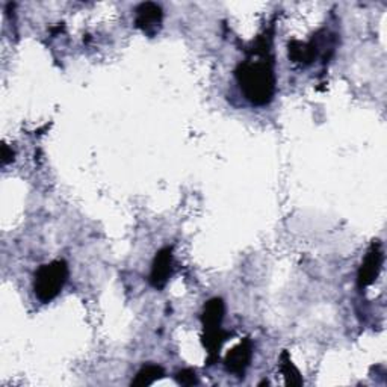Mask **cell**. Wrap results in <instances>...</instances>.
<instances>
[{
	"label": "cell",
	"mask_w": 387,
	"mask_h": 387,
	"mask_svg": "<svg viewBox=\"0 0 387 387\" xmlns=\"http://www.w3.org/2000/svg\"><path fill=\"white\" fill-rule=\"evenodd\" d=\"M68 279V265L65 260H55L52 264L40 266L35 273L34 290L41 303H50L60 295Z\"/></svg>",
	"instance_id": "7a4b0ae2"
},
{
	"label": "cell",
	"mask_w": 387,
	"mask_h": 387,
	"mask_svg": "<svg viewBox=\"0 0 387 387\" xmlns=\"http://www.w3.org/2000/svg\"><path fill=\"white\" fill-rule=\"evenodd\" d=\"M173 269V250L171 247H165L156 253V258L153 260L150 284L155 289H164L170 280Z\"/></svg>",
	"instance_id": "5b68a950"
},
{
	"label": "cell",
	"mask_w": 387,
	"mask_h": 387,
	"mask_svg": "<svg viewBox=\"0 0 387 387\" xmlns=\"http://www.w3.org/2000/svg\"><path fill=\"white\" fill-rule=\"evenodd\" d=\"M225 305L221 298H212L204 305L203 315H201V324L204 330H212V328L221 327L223 318H224Z\"/></svg>",
	"instance_id": "52a82bcc"
},
{
	"label": "cell",
	"mask_w": 387,
	"mask_h": 387,
	"mask_svg": "<svg viewBox=\"0 0 387 387\" xmlns=\"http://www.w3.org/2000/svg\"><path fill=\"white\" fill-rule=\"evenodd\" d=\"M227 338H229V333L224 332L221 327L212 328V330H204L203 345L209 353V359H208L209 364H214V362L218 359L221 345L225 340H227Z\"/></svg>",
	"instance_id": "ba28073f"
},
{
	"label": "cell",
	"mask_w": 387,
	"mask_h": 387,
	"mask_svg": "<svg viewBox=\"0 0 387 387\" xmlns=\"http://www.w3.org/2000/svg\"><path fill=\"white\" fill-rule=\"evenodd\" d=\"M235 75L248 101L255 106L271 103L275 94V75L271 62L245 61L239 64Z\"/></svg>",
	"instance_id": "6da1fadb"
},
{
	"label": "cell",
	"mask_w": 387,
	"mask_h": 387,
	"mask_svg": "<svg viewBox=\"0 0 387 387\" xmlns=\"http://www.w3.org/2000/svg\"><path fill=\"white\" fill-rule=\"evenodd\" d=\"M318 52H319V45L315 42V40L310 42L292 41L289 45V58L295 62L310 64L316 58Z\"/></svg>",
	"instance_id": "9c48e42d"
},
{
	"label": "cell",
	"mask_w": 387,
	"mask_h": 387,
	"mask_svg": "<svg viewBox=\"0 0 387 387\" xmlns=\"http://www.w3.org/2000/svg\"><path fill=\"white\" fill-rule=\"evenodd\" d=\"M280 369L283 372L288 386H301L303 384V378L301 375H299V371L294 366V363H292L288 351H283L280 355Z\"/></svg>",
	"instance_id": "8fae6325"
},
{
	"label": "cell",
	"mask_w": 387,
	"mask_h": 387,
	"mask_svg": "<svg viewBox=\"0 0 387 387\" xmlns=\"http://www.w3.org/2000/svg\"><path fill=\"white\" fill-rule=\"evenodd\" d=\"M177 383L182 386H194L197 384V377H195V372L192 369H184L177 372L176 375Z\"/></svg>",
	"instance_id": "7c38bea8"
},
{
	"label": "cell",
	"mask_w": 387,
	"mask_h": 387,
	"mask_svg": "<svg viewBox=\"0 0 387 387\" xmlns=\"http://www.w3.org/2000/svg\"><path fill=\"white\" fill-rule=\"evenodd\" d=\"M253 357V343L250 339H244L242 342L236 345L225 355L224 364L232 374H236L238 377H244L248 364L251 362Z\"/></svg>",
	"instance_id": "8992f818"
},
{
	"label": "cell",
	"mask_w": 387,
	"mask_h": 387,
	"mask_svg": "<svg viewBox=\"0 0 387 387\" xmlns=\"http://www.w3.org/2000/svg\"><path fill=\"white\" fill-rule=\"evenodd\" d=\"M11 160H14V151H12V149L8 147V145H3V147H2V162H3V165L10 164Z\"/></svg>",
	"instance_id": "4fadbf2b"
},
{
	"label": "cell",
	"mask_w": 387,
	"mask_h": 387,
	"mask_svg": "<svg viewBox=\"0 0 387 387\" xmlns=\"http://www.w3.org/2000/svg\"><path fill=\"white\" fill-rule=\"evenodd\" d=\"M162 20H164L162 8L156 3L145 2L136 8L135 26L138 29H141L144 34H147L150 36L156 35L160 31V26H162Z\"/></svg>",
	"instance_id": "277c9868"
},
{
	"label": "cell",
	"mask_w": 387,
	"mask_h": 387,
	"mask_svg": "<svg viewBox=\"0 0 387 387\" xmlns=\"http://www.w3.org/2000/svg\"><path fill=\"white\" fill-rule=\"evenodd\" d=\"M164 375H165L164 369L158 366V364H147V366H144L140 372H138L135 379L132 382V386L135 387L150 386L151 383H155L156 379L162 378Z\"/></svg>",
	"instance_id": "30bf717a"
},
{
	"label": "cell",
	"mask_w": 387,
	"mask_h": 387,
	"mask_svg": "<svg viewBox=\"0 0 387 387\" xmlns=\"http://www.w3.org/2000/svg\"><path fill=\"white\" fill-rule=\"evenodd\" d=\"M383 265V251H382V244L379 240H374L372 242L369 251L364 258L363 264L359 269V274H357V283H359V288H368L369 284L374 283L377 280V277L382 271Z\"/></svg>",
	"instance_id": "3957f363"
}]
</instances>
